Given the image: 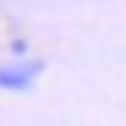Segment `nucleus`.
Wrapping results in <instances>:
<instances>
[{"mask_svg":"<svg viewBox=\"0 0 126 126\" xmlns=\"http://www.w3.org/2000/svg\"><path fill=\"white\" fill-rule=\"evenodd\" d=\"M9 52L25 55V52H28V43H25V40H12V43H9Z\"/></svg>","mask_w":126,"mask_h":126,"instance_id":"2","label":"nucleus"},{"mask_svg":"<svg viewBox=\"0 0 126 126\" xmlns=\"http://www.w3.org/2000/svg\"><path fill=\"white\" fill-rule=\"evenodd\" d=\"M40 74V62H12V65H0V89L22 92L31 89V83Z\"/></svg>","mask_w":126,"mask_h":126,"instance_id":"1","label":"nucleus"}]
</instances>
